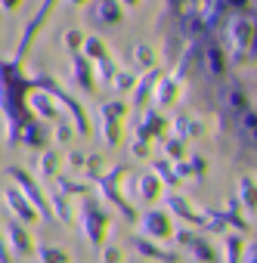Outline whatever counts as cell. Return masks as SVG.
Masks as SVG:
<instances>
[{
    "label": "cell",
    "mask_w": 257,
    "mask_h": 263,
    "mask_svg": "<svg viewBox=\"0 0 257 263\" xmlns=\"http://www.w3.org/2000/svg\"><path fill=\"white\" fill-rule=\"evenodd\" d=\"M171 44L242 146L257 152V0H177Z\"/></svg>",
    "instance_id": "cell-1"
}]
</instances>
